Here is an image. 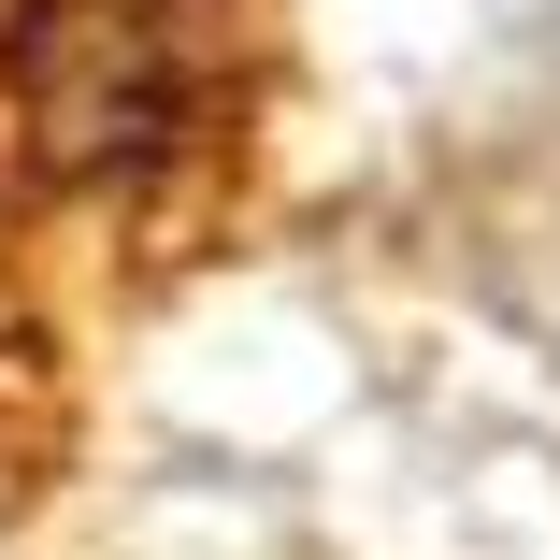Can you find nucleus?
<instances>
[{
  "label": "nucleus",
  "mask_w": 560,
  "mask_h": 560,
  "mask_svg": "<svg viewBox=\"0 0 560 560\" xmlns=\"http://www.w3.org/2000/svg\"><path fill=\"white\" fill-rule=\"evenodd\" d=\"M231 159V0H0V201L116 215Z\"/></svg>",
  "instance_id": "1"
}]
</instances>
